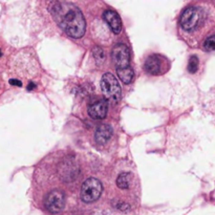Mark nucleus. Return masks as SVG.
Masks as SVG:
<instances>
[{
	"mask_svg": "<svg viewBox=\"0 0 215 215\" xmlns=\"http://www.w3.org/2000/svg\"><path fill=\"white\" fill-rule=\"evenodd\" d=\"M50 14L56 23L68 36L81 38L85 34V19L79 8L71 2L56 1L49 8Z\"/></svg>",
	"mask_w": 215,
	"mask_h": 215,
	"instance_id": "nucleus-1",
	"label": "nucleus"
},
{
	"mask_svg": "<svg viewBox=\"0 0 215 215\" xmlns=\"http://www.w3.org/2000/svg\"><path fill=\"white\" fill-rule=\"evenodd\" d=\"M208 20L207 14L204 9L197 6H190L183 12L180 16V26L183 30L190 32V31L197 30L202 26Z\"/></svg>",
	"mask_w": 215,
	"mask_h": 215,
	"instance_id": "nucleus-2",
	"label": "nucleus"
},
{
	"mask_svg": "<svg viewBox=\"0 0 215 215\" xmlns=\"http://www.w3.org/2000/svg\"><path fill=\"white\" fill-rule=\"evenodd\" d=\"M101 88L104 93V96L107 99L115 102L120 101L121 97H122V90H121L120 84L118 82L117 78L113 75L109 74H104L102 79H101Z\"/></svg>",
	"mask_w": 215,
	"mask_h": 215,
	"instance_id": "nucleus-3",
	"label": "nucleus"
},
{
	"mask_svg": "<svg viewBox=\"0 0 215 215\" xmlns=\"http://www.w3.org/2000/svg\"><path fill=\"white\" fill-rule=\"evenodd\" d=\"M102 184L95 177H89L83 183L81 188V199L82 202L89 204L96 202L102 193Z\"/></svg>",
	"mask_w": 215,
	"mask_h": 215,
	"instance_id": "nucleus-4",
	"label": "nucleus"
},
{
	"mask_svg": "<svg viewBox=\"0 0 215 215\" xmlns=\"http://www.w3.org/2000/svg\"><path fill=\"white\" fill-rule=\"evenodd\" d=\"M111 58L113 63L117 66V69L126 68L129 66L130 62V52L129 48L123 43H119L112 48Z\"/></svg>",
	"mask_w": 215,
	"mask_h": 215,
	"instance_id": "nucleus-5",
	"label": "nucleus"
},
{
	"mask_svg": "<svg viewBox=\"0 0 215 215\" xmlns=\"http://www.w3.org/2000/svg\"><path fill=\"white\" fill-rule=\"evenodd\" d=\"M144 68L147 74L151 75V76H159V75L164 74L166 71L164 58H162L159 55H151L145 61Z\"/></svg>",
	"mask_w": 215,
	"mask_h": 215,
	"instance_id": "nucleus-6",
	"label": "nucleus"
},
{
	"mask_svg": "<svg viewBox=\"0 0 215 215\" xmlns=\"http://www.w3.org/2000/svg\"><path fill=\"white\" fill-rule=\"evenodd\" d=\"M64 204H65L64 194L60 191H57V190H54V191L50 192L46 196V199H45L44 202L45 208L50 213H58V212H60L64 208Z\"/></svg>",
	"mask_w": 215,
	"mask_h": 215,
	"instance_id": "nucleus-7",
	"label": "nucleus"
},
{
	"mask_svg": "<svg viewBox=\"0 0 215 215\" xmlns=\"http://www.w3.org/2000/svg\"><path fill=\"white\" fill-rule=\"evenodd\" d=\"M108 109V103L106 100H100L93 103L88 107V115L93 120H102L106 117Z\"/></svg>",
	"mask_w": 215,
	"mask_h": 215,
	"instance_id": "nucleus-8",
	"label": "nucleus"
},
{
	"mask_svg": "<svg viewBox=\"0 0 215 215\" xmlns=\"http://www.w3.org/2000/svg\"><path fill=\"white\" fill-rule=\"evenodd\" d=\"M103 17L105 19L106 23L109 25L111 31L115 34H120L122 31V21L119 16V14L115 13L112 9H106L103 14Z\"/></svg>",
	"mask_w": 215,
	"mask_h": 215,
	"instance_id": "nucleus-9",
	"label": "nucleus"
},
{
	"mask_svg": "<svg viewBox=\"0 0 215 215\" xmlns=\"http://www.w3.org/2000/svg\"><path fill=\"white\" fill-rule=\"evenodd\" d=\"M112 136V128L109 125H100L96 130L95 140L99 144H105L107 143L108 140Z\"/></svg>",
	"mask_w": 215,
	"mask_h": 215,
	"instance_id": "nucleus-10",
	"label": "nucleus"
},
{
	"mask_svg": "<svg viewBox=\"0 0 215 215\" xmlns=\"http://www.w3.org/2000/svg\"><path fill=\"white\" fill-rule=\"evenodd\" d=\"M117 74L121 79V81L125 84H129L131 82L132 78H133V71L130 66L126 67V68H121L117 69Z\"/></svg>",
	"mask_w": 215,
	"mask_h": 215,
	"instance_id": "nucleus-11",
	"label": "nucleus"
},
{
	"mask_svg": "<svg viewBox=\"0 0 215 215\" xmlns=\"http://www.w3.org/2000/svg\"><path fill=\"white\" fill-rule=\"evenodd\" d=\"M130 177L131 174L130 173H122L118 176L117 178V186L120 189H128L130 187Z\"/></svg>",
	"mask_w": 215,
	"mask_h": 215,
	"instance_id": "nucleus-12",
	"label": "nucleus"
},
{
	"mask_svg": "<svg viewBox=\"0 0 215 215\" xmlns=\"http://www.w3.org/2000/svg\"><path fill=\"white\" fill-rule=\"evenodd\" d=\"M199 58L196 56H191L189 59V63H188V71L191 74H195L197 71H199Z\"/></svg>",
	"mask_w": 215,
	"mask_h": 215,
	"instance_id": "nucleus-13",
	"label": "nucleus"
},
{
	"mask_svg": "<svg viewBox=\"0 0 215 215\" xmlns=\"http://www.w3.org/2000/svg\"><path fill=\"white\" fill-rule=\"evenodd\" d=\"M204 48L207 52H215V34L211 35L205 40Z\"/></svg>",
	"mask_w": 215,
	"mask_h": 215,
	"instance_id": "nucleus-14",
	"label": "nucleus"
},
{
	"mask_svg": "<svg viewBox=\"0 0 215 215\" xmlns=\"http://www.w3.org/2000/svg\"><path fill=\"white\" fill-rule=\"evenodd\" d=\"M93 57H95L96 61L98 62V64H101L104 62L105 60V56H104V52L101 47H95L93 50Z\"/></svg>",
	"mask_w": 215,
	"mask_h": 215,
	"instance_id": "nucleus-15",
	"label": "nucleus"
},
{
	"mask_svg": "<svg viewBox=\"0 0 215 215\" xmlns=\"http://www.w3.org/2000/svg\"><path fill=\"white\" fill-rule=\"evenodd\" d=\"M117 208H119L120 210H122V211H128V210L130 209V207L128 206L127 204H123V202H120V204L117 205Z\"/></svg>",
	"mask_w": 215,
	"mask_h": 215,
	"instance_id": "nucleus-16",
	"label": "nucleus"
},
{
	"mask_svg": "<svg viewBox=\"0 0 215 215\" xmlns=\"http://www.w3.org/2000/svg\"><path fill=\"white\" fill-rule=\"evenodd\" d=\"M9 84H12V85H15V86H22V83H21V81H19V80H16V79H11L9 80Z\"/></svg>",
	"mask_w": 215,
	"mask_h": 215,
	"instance_id": "nucleus-17",
	"label": "nucleus"
},
{
	"mask_svg": "<svg viewBox=\"0 0 215 215\" xmlns=\"http://www.w3.org/2000/svg\"><path fill=\"white\" fill-rule=\"evenodd\" d=\"M35 84H34V83H30V84H28V86H27V89H28V90H31V89H34V88H35Z\"/></svg>",
	"mask_w": 215,
	"mask_h": 215,
	"instance_id": "nucleus-18",
	"label": "nucleus"
},
{
	"mask_svg": "<svg viewBox=\"0 0 215 215\" xmlns=\"http://www.w3.org/2000/svg\"><path fill=\"white\" fill-rule=\"evenodd\" d=\"M1 55H2V54H1V50H0V57H1Z\"/></svg>",
	"mask_w": 215,
	"mask_h": 215,
	"instance_id": "nucleus-19",
	"label": "nucleus"
}]
</instances>
